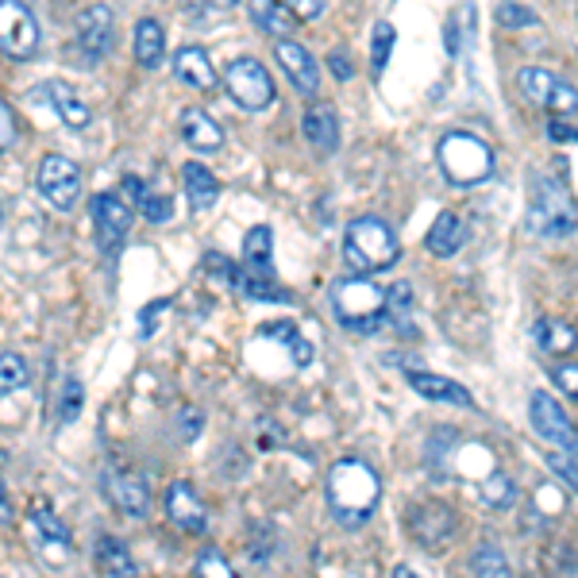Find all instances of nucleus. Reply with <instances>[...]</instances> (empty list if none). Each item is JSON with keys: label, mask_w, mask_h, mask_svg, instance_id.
<instances>
[{"label": "nucleus", "mask_w": 578, "mask_h": 578, "mask_svg": "<svg viewBox=\"0 0 578 578\" xmlns=\"http://www.w3.org/2000/svg\"><path fill=\"white\" fill-rule=\"evenodd\" d=\"M293 20H316L324 12V0H286Z\"/></svg>", "instance_id": "44"}, {"label": "nucleus", "mask_w": 578, "mask_h": 578, "mask_svg": "<svg viewBox=\"0 0 578 578\" xmlns=\"http://www.w3.org/2000/svg\"><path fill=\"white\" fill-rule=\"evenodd\" d=\"M104 490H109V501L128 517H146L154 506L151 498V483L140 475V470H112L104 478Z\"/></svg>", "instance_id": "15"}, {"label": "nucleus", "mask_w": 578, "mask_h": 578, "mask_svg": "<svg viewBox=\"0 0 578 578\" xmlns=\"http://www.w3.org/2000/svg\"><path fill=\"white\" fill-rule=\"evenodd\" d=\"M201 425H205V417H201L197 405H185V409L178 413V436H182L185 444H193V439L201 436Z\"/></svg>", "instance_id": "39"}, {"label": "nucleus", "mask_w": 578, "mask_h": 578, "mask_svg": "<svg viewBox=\"0 0 578 578\" xmlns=\"http://www.w3.org/2000/svg\"><path fill=\"white\" fill-rule=\"evenodd\" d=\"M174 78L185 81V85H193V89H205V93H213V89L220 85V73H216L205 47H182V51L174 54Z\"/></svg>", "instance_id": "20"}, {"label": "nucleus", "mask_w": 578, "mask_h": 578, "mask_svg": "<svg viewBox=\"0 0 578 578\" xmlns=\"http://www.w3.org/2000/svg\"><path fill=\"white\" fill-rule=\"evenodd\" d=\"M328 513L336 525L363 528L374 517L382 498V478L366 459H339L328 470Z\"/></svg>", "instance_id": "1"}, {"label": "nucleus", "mask_w": 578, "mask_h": 578, "mask_svg": "<svg viewBox=\"0 0 578 578\" xmlns=\"http://www.w3.org/2000/svg\"><path fill=\"white\" fill-rule=\"evenodd\" d=\"M28 528H31V544L47 556V564H67L70 556V533L62 525V517L47 506L43 498H36L28 506Z\"/></svg>", "instance_id": "12"}, {"label": "nucleus", "mask_w": 578, "mask_h": 578, "mask_svg": "<svg viewBox=\"0 0 578 578\" xmlns=\"http://www.w3.org/2000/svg\"><path fill=\"white\" fill-rule=\"evenodd\" d=\"M463 243H467V220H463L459 213H439L425 235V247L433 251L436 258L459 255Z\"/></svg>", "instance_id": "24"}, {"label": "nucleus", "mask_w": 578, "mask_h": 578, "mask_svg": "<svg viewBox=\"0 0 578 578\" xmlns=\"http://www.w3.org/2000/svg\"><path fill=\"white\" fill-rule=\"evenodd\" d=\"M93 556L104 578H140V564H135L132 551H128L116 536H101Z\"/></svg>", "instance_id": "27"}, {"label": "nucleus", "mask_w": 578, "mask_h": 578, "mask_svg": "<svg viewBox=\"0 0 578 578\" xmlns=\"http://www.w3.org/2000/svg\"><path fill=\"white\" fill-rule=\"evenodd\" d=\"M301 132H305V140L313 143L321 154H332L339 146V116H336V109H332V104H324V101L308 104L305 120H301Z\"/></svg>", "instance_id": "22"}, {"label": "nucleus", "mask_w": 578, "mask_h": 578, "mask_svg": "<svg viewBox=\"0 0 578 578\" xmlns=\"http://www.w3.org/2000/svg\"><path fill=\"white\" fill-rule=\"evenodd\" d=\"M43 93H47L51 109L59 112V120L70 128V132H85L89 120H93V112H89L85 97H78V89H73L70 81H47Z\"/></svg>", "instance_id": "19"}, {"label": "nucleus", "mask_w": 578, "mask_h": 578, "mask_svg": "<svg viewBox=\"0 0 578 578\" xmlns=\"http://www.w3.org/2000/svg\"><path fill=\"white\" fill-rule=\"evenodd\" d=\"M409 528H413V540L425 544L428 551H439L452 544L455 536V513L439 501H428V506H417L409 513Z\"/></svg>", "instance_id": "17"}, {"label": "nucleus", "mask_w": 578, "mask_h": 578, "mask_svg": "<svg viewBox=\"0 0 578 578\" xmlns=\"http://www.w3.org/2000/svg\"><path fill=\"white\" fill-rule=\"evenodd\" d=\"M178 128H182V140L201 154H213L224 146V128H220L205 109H185Z\"/></svg>", "instance_id": "23"}, {"label": "nucleus", "mask_w": 578, "mask_h": 578, "mask_svg": "<svg viewBox=\"0 0 578 578\" xmlns=\"http://www.w3.org/2000/svg\"><path fill=\"white\" fill-rule=\"evenodd\" d=\"M0 517H8V494H4V483H0Z\"/></svg>", "instance_id": "53"}, {"label": "nucleus", "mask_w": 578, "mask_h": 578, "mask_svg": "<svg viewBox=\"0 0 578 578\" xmlns=\"http://www.w3.org/2000/svg\"><path fill=\"white\" fill-rule=\"evenodd\" d=\"M243 274L274 282V232L266 224H255L243 235Z\"/></svg>", "instance_id": "21"}, {"label": "nucleus", "mask_w": 578, "mask_h": 578, "mask_svg": "<svg viewBox=\"0 0 578 578\" xmlns=\"http://www.w3.org/2000/svg\"><path fill=\"white\" fill-rule=\"evenodd\" d=\"M251 16H255V23L263 31H274V36H282V39L290 36L293 16H290L286 4H266V0H255V4H251Z\"/></svg>", "instance_id": "31"}, {"label": "nucleus", "mask_w": 578, "mask_h": 578, "mask_svg": "<svg viewBox=\"0 0 578 578\" xmlns=\"http://www.w3.org/2000/svg\"><path fill=\"white\" fill-rule=\"evenodd\" d=\"M517 85L528 101L556 112V116H571V112H578V85H571L564 73H556L548 67H525L517 73Z\"/></svg>", "instance_id": "7"}, {"label": "nucleus", "mask_w": 578, "mask_h": 578, "mask_svg": "<svg viewBox=\"0 0 578 578\" xmlns=\"http://www.w3.org/2000/svg\"><path fill=\"white\" fill-rule=\"evenodd\" d=\"M498 23L501 28H536L540 16L533 8H520V4H498Z\"/></svg>", "instance_id": "37"}, {"label": "nucleus", "mask_w": 578, "mask_h": 578, "mask_svg": "<svg viewBox=\"0 0 578 578\" xmlns=\"http://www.w3.org/2000/svg\"><path fill=\"white\" fill-rule=\"evenodd\" d=\"M166 513H170V520L182 528V533H190V536L209 533V509H205V501H201V494L193 490V483H185V478L170 483Z\"/></svg>", "instance_id": "16"}, {"label": "nucleus", "mask_w": 578, "mask_h": 578, "mask_svg": "<svg viewBox=\"0 0 578 578\" xmlns=\"http://www.w3.org/2000/svg\"><path fill=\"white\" fill-rule=\"evenodd\" d=\"M447 54H459V28L447 23Z\"/></svg>", "instance_id": "51"}, {"label": "nucleus", "mask_w": 578, "mask_h": 578, "mask_svg": "<svg viewBox=\"0 0 578 578\" xmlns=\"http://www.w3.org/2000/svg\"><path fill=\"white\" fill-rule=\"evenodd\" d=\"M12 143H16V116H12V109H8L4 97H0V154H4Z\"/></svg>", "instance_id": "43"}, {"label": "nucleus", "mask_w": 578, "mask_h": 578, "mask_svg": "<svg viewBox=\"0 0 578 578\" xmlns=\"http://www.w3.org/2000/svg\"><path fill=\"white\" fill-rule=\"evenodd\" d=\"M436 159L444 166L447 182L455 185H478L494 174V151L486 140L470 132H447L436 146Z\"/></svg>", "instance_id": "5"}, {"label": "nucleus", "mask_w": 578, "mask_h": 578, "mask_svg": "<svg viewBox=\"0 0 578 578\" xmlns=\"http://www.w3.org/2000/svg\"><path fill=\"white\" fill-rule=\"evenodd\" d=\"M182 178H185V197H190V209H193V213H205V209L216 205V197H220V178L213 174V170L201 166V162H185V166H182Z\"/></svg>", "instance_id": "25"}, {"label": "nucleus", "mask_w": 578, "mask_h": 578, "mask_svg": "<svg viewBox=\"0 0 578 578\" xmlns=\"http://www.w3.org/2000/svg\"><path fill=\"white\" fill-rule=\"evenodd\" d=\"M36 185H39V197H43L47 205L59 209V213H70V209L78 205V197H81L78 162L67 159V154H59V151L43 154L39 174H36Z\"/></svg>", "instance_id": "8"}, {"label": "nucleus", "mask_w": 578, "mask_h": 578, "mask_svg": "<svg viewBox=\"0 0 578 578\" xmlns=\"http://www.w3.org/2000/svg\"><path fill=\"white\" fill-rule=\"evenodd\" d=\"M274 59H278V67L286 70V78L293 81L297 93L316 97V89H321V67H316L313 51H308L305 43H297V39H278V43H274Z\"/></svg>", "instance_id": "14"}, {"label": "nucleus", "mask_w": 578, "mask_h": 578, "mask_svg": "<svg viewBox=\"0 0 578 578\" xmlns=\"http://www.w3.org/2000/svg\"><path fill=\"white\" fill-rule=\"evenodd\" d=\"M263 336H271V339H282V344H293V339H297V328H293V324H286V321H274V324H263Z\"/></svg>", "instance_id": "48"}, {"label": "nucleus", "mask_w": 578, "mask_h": 578, "mask_svg": "<svg viewBox=\"0 0 578 578\" xmlns=\"http://www.w3.org/2000/svg\"><path fill=\"white\" fill-rule=\"evenodd\" d=\"M533 339L536 347L548 355H567L578 347V332L567 321H559V316H540V321L533 324Z\"/></svg>", "instance_id": "28"}, {"label": "nucleus", "mask_w": 578, "mask_h": 578, "mask_svg": "<svg viewBox=\"0 0 578 578\" xmlns=\"http://www.w3.org/2000/svg\"><path fill=\"white\" fill-rule=\"evenodd\" d=\"M112 36H116V12L109 4H89L78 16V47L85 54V62H101L112 51Z\"/></svg>", "instance_id": "13"}, {"label": "nucleus", "mask_w": 578, "mask_h": 578, "mask_svg": "<svg viewBox=\"0 0 578 578\" xmlns=\"http://www.w3.org/2000/svg\"><path fill=\"white\" fill-rule=\"evenodd\" d=\"M290 355H293V363H297V366L313 363V347H308V339H305V336L293 339V344H290Z\"/></svg>", "instance_id": "49"}, {"label": "nucleus", "mask_w": 578, "mask_h": 578, "mask_svg": "<svg viewBox=\"0 0 578 578\" xmlns=\"http://www.w3.org/2000/svg\"><path fill=\"white\" fill-rule=\"evenodd\" d=\"M528 232L544 240H567L578 232V205L556 178H533V197H528Z\"/></svg>", "instance_id": "3"}, {"label": "nucleus", "mask_w": 578, "mask_h": 578, "mask_svg": "<svg viewBox=\"0 0 578 578\" xmlns=\"http://www.w3.org/2000/svg\"><path fill=\"white\" fill-rule=\"evenodd\" d=\"M394 23L389 20H378L374 23V31H371V70L374 73H382L386 70V62H389V51H394Z\"/></svg>", "instance_id": "32"}, {"label": "nucleus", "mask_w": 578, "mask_h": 578, "mask_svg": "<svg viewBox=\"0 0 578 578\" xmlns=\"http://www.w3.org/2000/svg\"><path fill=\"white\" fill-rule=\"evenodd\" d=\"M548 467L556 470V475L564 478V483L578 494V459H567V455L551 452V455H548Z\"/></svg>", "instance_id": "42"}, {"label": "nucleus", "mask_w": 578, "mask_h": 578, "mask_svg": "<svg viewBox=\"0 0 578 578\" xmlns=\"http://www.w3.org/2000/svg\"><path fill=\"white\" fill-rule=\"evenodd\" d=\"M28 363H23V355L16 352H4L0 355V394H16V389L28 386Z\"/></svg>", "instance_id": "33"}, {"label": "nucleus", "mask_w": 578, "mask_h": 578, "mask_svg": "<svg viewBox=\"0 0 578 578\" xmlns=\"http://www.w3.org/2000/svg\"><path fill=\"white\" fill-rule=\"evenodd\" d=\"M93 209V227H97V243H101L104 255H116L124 247L128 232H132V205H128L120 193H97L89 201Z\"/></svg>", "instance_id": "11"}, {"label": "nucleus", "mask_w": 578, "mask_h": 578, "mask_svg": "<svg viewBox=\"0 0 578 578\" xmlns=\"http://www.w3.org/2000/svg\"><path fill=\"white\" fill-rule=\"evenodd\" d=\"M224 89L240 109L247 112H263L278 101V89H274L271 70L258 59H232L224 70Z\"/></svg>", "instance_id": "6"}, {"label": "nucleus", "mask_w": 578, "mask_h": 578, "mask_svg": "<svg viewBox=\"0 0 578 578\" xmlns=\"http://www.w3.org/2000/svg\"><path fill=\"white\" fill-rule=\"evenodd\" d=\"M54 405H59V420H73L81 413V405H85V386H81L73 374H67V378H62V394Z\"/></svg>", "instance_id": "35"}, {"label": "nucleus", "mask_w": 578, "mask_h": 578, "mask_svg": "<svg viewBox=\"0 0 578 578\" xmlns=\"http://www.w3.org/2000/svg\"><path fill=\"white\" fill-rule=\"evenodd\" d=\"M197 575L201 578H240V575H235V567L227 564V559L220 556L216 548H205L197 556Z\"/></svg>", "instance_id": "36"}, {"label": "nucleus", "mask_w": 578, "mask_h": 578, "mask_svg": "<svg viewBox=\"0 0 578 578\" xmlns=\"http://www.w3.org/2000/svg\"><path fill=\"white\" fill-rule=\"evenodd\" d=\"M328 67H332V73H336L339 81H352V78H355L352 54H347V51H332V54H328Z\"/></svg>", "instance_id": "47"}, {"label": "nucleus", "mask_w": 578, "mask_h": 578, "mask_svg": "<svg viewBox=\"0 0 578 578\" xmlns=\"http://www.w3.org/2000/svg\"><path fill=\"white\" fill-rule=\"evenodd\" d=\"M205 271L216 274V278H224V282H232V286L240 282V266H235L232 258L220 255V251H209V255H205Z\"/></svg>", "instance_id": "41"}, {"label": "nucleus", "mask_w": 578, "mask_h": 578, "mask_svg": "<svg viewBox=\"0 0 578 578\" xmlns=\"http://www.w3.org/2000/svg\"><path fill=\"white\" fill-rule=\"evenodd\" d=\"M551 382H556L567 397L578 402V363H556L551 366Z\"/></svg>", "instance_id": "40"}, {"label": "nucleus", "mask_w": 578, "mask_h": 578, "mask_svg": "<svg viewBox=\"0 0 578 578\" xmlns=\"http://www.w3.org/2000/svg\"><path fill=\"white\" fill-rule=\"evenodd\" d=\"M344 258L355 274H378L402 258V243H397L394 227L382 216H355L344 232Z\"/></svg>", "instance_id": "2"}, {"label": "nucleus", "mask_w": 578, "mask_h": 578, "mask_svg": "<svg viewBox=\"0 0 578 578\" xmlns=\"http://www.w3.org/2000/svg\"><path fill=\"white\" fill-rule=\"evenodd\" d=\"M470 575L475 578H513V567L498 544H478L470 556Z\"/></svg>", "instance_id": "29"}, {"label": "nucleus", "mask_w": 578, "mask_h": 578, "mask_svg": "<svg viewBox=\"0 0 578 578\" xmlns=\"http://www.w3.org/2000/svg\"><path fill=\"white\" fill-rule=\"evenodd\" d=\"M235 286H240V293H247L251 301H278V305H290L293 301L290 290H278L271 278H251V274H243V271H240V282H235Z\"/></svg>", "instance_id": "34"}, {"label": "nucleus", "mask_w": 578, "mask_h": 578, "mask_svg": "<svg viewBox=\"0 0 578 578\" xmlns=\"http://www.w3.org/2000/svg\"><path fill=\"white\" fill-rule=\"evenodd\" d=\"M162 308H170L166 297H159V301H151V305L140 308V332H143V336H151V332H154V324H159V313H162Z\"/></svg>", "instance_id": "45"}, {"label": "nucleus", "mask_w": 578, "mask_h": 578, "mask_svg": "<svg viewBox=\"0 0 578 578\" xmlns=\"http://www.w3.org/2000/svg\"><path fill=\"white\" fill-rule=\"evenodd\" d=\"M120 197L128 201V205H135L140 209L143 201H146V190H143V182L135 174H124V182H120Z\"/></svg>", "instance_id": "46"}, {"label": "nucleus", "mask_w": 578, "mask_h": 578, "mask_svg": "<svg viewBox=\"0 0 578 578\" xmlns=\"http://www.w3.org/2000/svg\"><path fill=\"white\" fill-rule=\"evenodd\" d=\"M332 313L352 332H378L386 324V290L363 274L339 278L332 286Z\"/></svg>", "instance_id": "4"}, {"label": "nucleus", "mask_w": 578, "mask_h": 578, "mask_svg": "<svg viewBox=\"0 0 578 578\" xmlns=\"http://www.w3.org/2000/svg\"><path fill=\"white\" fill-rule=\"evenodd\" d=\"M548 135L551 140H559V143H578V128H571V124H548Z\"/></svg>", "instance_id": "50"}, {"label": "nucleus", "mask_w": 578, "mask_h": 578, "mask_svg": "<svg viewBox=\"0 0 578 578\" xmlns=\"http://www.w3.org/2000/svg\"><path fill=\"white\" fill-rule=\"evenodd\" d=\"M140 213L151 220V224H166V220H174V201L162 197V193H146V201L140 205Z\"/></svg>", "instance_id": "38"}, {"label": "nucleus", "mask_w": 578, "mask_h": 578, "mask_svg": "<svg viewBox=\"0 0 578 578\" xmlns=\"http://www.w3.org/2000/svg\"><path fill=\"white\" fill-rule=\"evenodd\" d=\"M517 498H520V490H517V483L506 475V470H494L490 478L483 483V506L486 509H513L517 506Z\"/></svg>", "instance_id": "30"}, {"label": "nucleus", "mask_w": 578, "mask_h": 578, "mask_svg": "<svg viewBox=\"0 0 578 578\" xmlns=\"http://www.w3.org/2000/svg\"><path fill=\"white\" fill-rule=\"evenodd\" d=\"M405 378H409V386L417 389L420 397H428V402H444V405H459V409H475V397H470V389L459 386V382H452V378H444V374L409 371Z\"/></svg>", "instance_id": "18"}, {"label": "nucleus", "mask_w": 578, "mask_h": 578, "mask_svg": "<svg viewBox=\"0 0 578 578\" xmlns=\"http://www.w3.org/2000/svg\"><path fill=\"white\" fill-rule=\"evenodd\" d=\"M135 59H140L143 70H159L162 59H166V31H162L159 20H151V16H143L140 23H135Z\"/></svg>", "instance_id": "26"}, {"label": "nucleus", "mask_w": 578, "mask_h": 578, "mask_svg": "<svg viewBox=\"0 0 578 578\" xmlns=\"http://www.w3.org/2000/svg\"><path fill=\"white\" fill-rule=\"evenodd\" d=\"M528 417H533V428L556 447L567 459H578V428L571 425V417L564 413V405L548 394V389H536L533 402H528Z\"/></svg>", "instance_id": "9"}, {"label": "nucleus", "mask_w": 578, "mask_h": 578, "mask_svg": "<svg viewBox=\"0 0 578 578\" xmlns=\"http://www.w3.org/2000/svg\"><path fill=\"white\" fill-rule=\"evenodd\" d=\"M0 51L8 59H31L39 51V20L20 0H0Z\"/></svg>", "instance_id": "10"}, {"label": "nucleus", "mask_w": 578, "mask_h": 578, "mask_svg": "<svg viewBox=\"0 0 578 578\" xmlns=\"http://www.w3.org/2000/svg\"><path fill=\"white\" fill-rule=\"evenodd\" d=\"M389 578H420L417 571H413V567H394V575Z\"/></svg>", "instance_id": "52"}]
</instances>
